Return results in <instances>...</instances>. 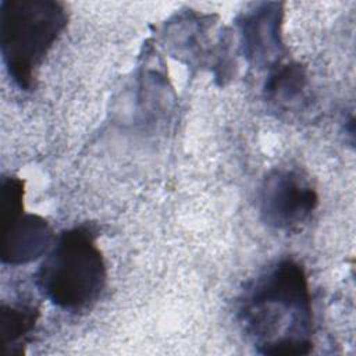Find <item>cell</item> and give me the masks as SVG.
<instances>
[{
    "label": "cell",
    "instance_id": "cell-1",
    "mask_svg": "<svg viewBox=\"0 0 356 356\" xmlns=\"http://www.w3.org/2000/svg\"><path fill=\"white\" fill-rule=\"evenodd\" d=\"M239 316L261 355L298 356L313 350L309 281L303 266L293 259H281L256 278Z\"/></svg>",
    "mask_w": 356,
    "mask_h": 356
},
{
    "label": "cell",
    "instance_id": "cell-2",
    "mask_svg": "<svg viewBox=\"0 0 356 356\" xmlns=\"http://www.w3.org/2000/svg\"><path fill=\"white\" fill-rule=\"evenodd\" d=\"M106 263L95 231L79 225L61 232L40 264L36 282L64 310H81L97 300L106 285Z\"/></svg>",
    "mask_w": 356,
    "mask_h": 356
},
{
    "label": "cell",
    "instance_id": "cell-3",
    "mask_svg": "<svg viewBox=\"0 0 356 356\" xmlns=\"http://www.w3.org/2000/svg\"><path fill=\"white\" fill-rule=\"evenodd\" d=\"M67 26L65 7L53 0H4L0 11L3 61L21 89L33 75Z\"/></svg>",
    "mask_w": 356,
    "mask_h": 356
},
{
    "label": "cell",
    "instance_id": "cell-4",
    "mask_svg": "<svg viewBox=\"0 0 356 356\" xmlns=\"http://www.w3.org/2000/svg\"><path fill=\"white\" fill-rule=\"evenodd\" d=\"M318 204L309 178L292 168H274L260 188L263 221L277 229L291 231L305 224Z\"/></svg>",
    "mask_w": 356,
    "mask_h": 356
},
{
    "label": "cell",
    "instance_id": "cell-5",
    "mask_svg": "<svg viewBox=\"0 0 356 356\" xmlns=\"http://www.w3.org/2000/svg\"><path fill=\"white\" fill-rule=\"evenodd\" d=\"M1 261L13 266L36 260L53 242L49 222L38 214H21L1 227Z\"/></svg>",
    "mask_w": 356,
    "mask_h": 356
},
{
    "label": "cell",
    "instance_id": "cell-6",
    "mask_svg": "<svg viewBox=\"0 0 356 356\" xmlns=\"http://www.w3.org/2000/svg\"><path fill=\"white\" fill-rule=\"evenodd\" d=\"M39 317V310L26 305H1L0 306V334L3 345L7 348L19 342L28 335Z\"/></svg>",
    "mask_w": 356,
    "mask_h": 356
},
{
    "label": "cell",
    "instance_id": "cell-7",
    "mask_svg": "<svg viewBox=\"0 0 356 356\" xmlns=\"http://www.w3.org/2000/svg\"><path fill=\"white\" fill-rule=\"evenodd\" d=\"M24 181L17 177H4L0 185V222L1 227L24 214Z\"/></svg>",
    "mask_w": 356,
    "mask_h": 356
},
{
    "label": "cell",
    "instance_id": "cell-8",
    "mask_svg": "<svg viewBox=\"0 0 356 356\" xmlns=\"http://www.w3.org/2000/svg\"><path fill=\"white\" fill-rule=\"evenodd\" d=\"M305 76L299 65H286L277 71L267 85V90L278 100H289L303 88Z\"/></svg>",
    "mask_w": 356,
    "mask_h": 356
}]
</instances>
